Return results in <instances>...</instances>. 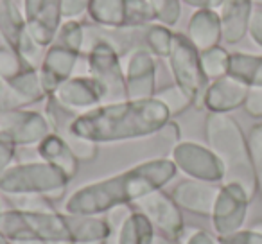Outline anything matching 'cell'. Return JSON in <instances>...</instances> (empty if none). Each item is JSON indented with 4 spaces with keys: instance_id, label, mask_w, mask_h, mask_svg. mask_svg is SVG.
Wrapping results in <instances>:
<instances>
[{
    "instance_id": "6da1fadb",
    "label": "cell",
    "mask_w": 262,
    "mask_h": 244,
    "mask_svg": "<svg viewBox=\"0 0 262 244\" xmlns=\"http://www.w3.org/2000/svg\"><path fill=\"white\" fill-rule=\"evenodd\" d=\"M171 158H151L119 174L77 189L65 201L63 212L72 215H108L117 208L131 207L147 194L160 190L176 176Z\"/></svg>"
},
{
    "instance_id": "7a4b0ae2",
    "label": "cell",
    "mask_w": 262,
    "mask_h": 244,
    "mask_svg": "<svg viewBox=\"0 0 262 244\" xmlns=\"http://www.w3.org/2000/svg\"><path fill=\"white\" fill-rule=\"evenodd\" d=\"M171 113L162 101L153 99H126L104 102L74 119L70 131L79 139L94 144L126 142L153 137L169 124Z\"/></svg>"
},
{
    "instance_id": "3957f363",
    "label": "cell",
    "mask_w": 262,
    "mask_h": 244,
    "mask_svg": "<svg viewBox=\"0 0 262 244\" xmlns=\"http://www.w3.org/2000/svg\"><path fill=\"white\" fill-rule=\"evenodd\" d=\"M207 142L225 169L223 183H239L253 199L257 192L253 164H251L248 139L237 120L228 113H210L207 117Z\"/></svg>"
},
{
    "instance_id": "277c9868",
    "label": "cell",
    "mask_w": 262,
    "mask_h": 244,
    "mask_svg": "<svg viewBox=\"0 0 262 244\" xmlns=\"http://www.w3.org/2000/svg\"><path fill=\"white\" fill-rule=\"evenodd\" d=\"M0 233L11 242L38 240L47 244H76L77 217L65 212H27L9 208L0 212Z\"/></svg>"
},
{
    "instance_id": "5b68a950",
    "label": "cell",
    "mask_w": 262,
    "mask_h": 244,
    "mask_svg": "<svg viewBox=\"0 0 262 244\" xmlns=\"http://www.w3.org/2000/svg\"><path fill=\"white\" fill-rule=\"evenodd\" d=\"M70 178L47 162L16 164L0 174V192L6 196H43L58 201L65 196Z\"/></svg>"
},
{
    "instance_id": "8992f818",
    "label": "cell",
    "mask_w": 262,
    "mask_h": 244,
    "mask_svg": "<svg viewBox=\"0 0 262 244\" xmlns=\"http://www.w3.org/2000/svg\"><path fill=\"white\" fill-rule=\"evenodd\" d=\"M83 38L84 27L77 20H69L65 26L59 27L56 38L49 45L47 54L43 56L41 66L38 69L47 97L54 94L59 84L72 77L74 66L81 54Z\"/></svg>"
},
{
    "instance_id": "52a82bcc",
    "label": "cell",
    "mask_w": 262,
    "mask_h": 244,
    "mask_svg": "<svg viewBox=\"0 0 262 244\" xmlns=\"http://www.w3.org/2000/svg\"><path fill=\"white\" fill-rule=\"evenodd\" d=\"M167 59L176 86H180L189 95L194 106H203L208 77L201 69L200 51L190 43L187 36L174 33Z\"/></svg>"
},
{
    "instance_id": "ba28073f",
    "label": "cell",
    "mask_w": 262,
    "mask_h": 244,
    "mask_svg": "<svg viewBox=\"0 0 262 244\" xmlns=\"http://www.w3.org/2000/svg\"><path fill=\"white\" fill-rule=\"evenodd\" d=\"M88 76L101 83L106 92L104 102L126 101V77H124V66L120 63V56L115 47L104 40L94 43L90 54H88Z\"/></svg>"
},
{
    "instance_id": "9c48e42d",
    "label": "cell",
    "mask_w": 262,
    "mask_h": 244,
    "mask_svg": "<svg viewBox=\"0 0 262 244\" xmlns=\"http://www.w3.org/2000/svg\"><path fill=\"white\" fill-rule=\"evenodd\" d=\"M131 207L146 215L147 221L153 225L157 235L182 244L183 233H185V223H183L182 208L176 205V201L172 199L169 192H165L164 189L155 190L137 203H133Z\"/></svg>"
},
{
    "instance_id": "30bf717a",
    "label": "cell",
    "mask_w": 262,
    "mask_h": 244,
    "mask_svg": "<svg viewBox=\"0 0 262 244\" xmlns=\"http://www.w3.org/2000/svg\"><path fill=\"white\" fill-rule=\"evenodd\" d=\"M88 11L95 22L110 29H133L157 20L147 0H94Z\"/></svg>"
},
{
    "instance_id": "8fae6325",
    "label": "cell",
    "mask_w": 262,
    "mask_h": 244,
    "mask_svg": "<svg viewBox=\"0 0 262 244\" xmlns=\"http://www.w3.org/2000/svg\"><path fill=\"white\" fill-rule=\"evenodd\" d=\"M171 160L176 169L190 180L219 183L225 178V169L210 147L196 142H178L172 146Z\"/></svg>"
},
{
    "instance_id": "7c38bea8",
    "label": "cell",
    "mask_w": 262,
    "mask_h": 244,
    "mask_svg": "<svg viewBox=\"0 0 262 244\" xmlns=\"http://www.w3.org/2000/svg\"><path fill=\"white\" fill-rule=\"evenodd\" d=\"M251 197L239 183H223L212 210V226L217 237L243 230Z\"/></svg>"
},
{
    "instance_id": "4fadbf2b",
    "label": "cell",
    "mask_w": 262,
    "mask_h": 244,
    "mask_svg": "<svg viewBox=\"0 0 262 244\" xmlns=\"http://www.w3.org/2000/svg\"><path fill=\"white\" fill-rule=\"evenodd\" d=\"M52 129L43 113L31 109H6L0 112V135L15 146H38Z\"/></svg>"
},
{
    "instance_id": "5bb4252c",
    "label": "cell",
    "mask_w": 262,
    "mask_h": 244,
    "mask_svg": "<svg viewBox=\"0 0 262 244\" xmlns=\"http://www.w3.org/2000/svg\"><path fill=\"white\" fill-rule=\"evenodd\" d=\"M157 72L158 63L155 54L147 49H135L127 56V63L124 66L126 77V95L127 99H153L157 94Z\"/></svg>"
},
{
    "instance_id": "9a60e30c",
    "label": "cell",
    "mask_w": 262,
    "mask_h": 244,
    "mask_svg": "<svg viewBox=\"0 0 262 244\" xmlns=\"http://www.w3.org/2000/svg\"><path fill=\"white\" fill-rule=\"evenodd\" d=\"M51 97H54L59 104L69 108L70 112L81 115V113H86L97 106L104 104L106 92L101 86V83L95 81L94 77L77 76L70 77L65 83L59 84Z\"/></svg>"
},
{
    "instance_id": "2e32d148",
    "label": "cell",
    "mask_w": 262,
    "mask_h": 244,
    "mask_svg": "<svg viewBox=\"0 0 262 244\" xmlns=\"http://www.w3.org/2000/svg\"><path fill=\"white\" fill-rule=\"evenodd\" d=\"M26 26L33 41L40 49L49 47L59 31L61 0H24Z\"/></svg>"
},
{
    "instance_id": "e0dca14e",
    "label": "cell",
    "mask_w": 262,
    "mask_h": 244,
    "mask_svg": "<svg viewBox=\"0 0 262 244\" xmlns=\"http://www.w3.org/2000/svg\"><path fill=\"white\" fill-rule=\"evenodd\" d=\"M219 189H221V185H217V183L189 178L178 183L172 189L171 196L182 210L192 212V214L203 215V217H210Z\"/></svg>"
},
{
    "instance_id": "ac0fdd59",
    "label": "cell",
    "mask_w": 262,
    "mask_h": 244,
    "mask_svg": "<svg viewBox=\"0 0 262 244\" xmlns=\"http://www.w3.org/2000/svg\"><path fill=\"white\" fill-rule=\"evenodd\" d=\"M250 86L232 76L214 79L207 88L203 106L210 113H228L244 106Z\"/></svg>"
},
{
    "instance_id": "d6986e66",
    "label": "cell",
    "mask_w": 262,
    "mask_h": 244,
    "mask_svg": "<svg viewBox=\"0 0 262 244\" xmlns=\"http://www.w3.org/2000/svg\"><path fill=\"white\" fill-rule=\"evenodd\" d=\"M221 11V34L226 43H239L248 33L253 11L251 0H225Z\"/></svg>"
},
{
    "instance_id": "ffe728a7",
    "label": "cell",
    "mask_w": 262,
    "mask_h": 244,
    "mask_svg": "<svg viewBox=\"0 0 262 244\" xmlns=\"http://www.w3.org/2000/svg\"><path fill=\"white\" fill-rule=\"evenodd\" d=\"M190 43L200 52L217 47L221 34V16L214 9H198L189 22Z\"/></svg>"
},
{
    "instance_id": "44dd1931",
    "label": "cell",
    "mask_w": 262,
    "mask_h": 244,
    "mask_svg": "<svg viewBox=\"0 0 262 244\" xmlns=\"http://www.w3.org/2000/svg\"><path fill=\"white\" fill-rule=\"evenodd\" d=\"M38 154L43 162L58 167L59 171H63L70 180L77 174L79 169V160L76 158V154L72 153L67 142L56 133L47 135L40 144H38Z\"/></svg>"
},
{
    "instance_id": "7402d4cb",
    "label": "cell",
    "mask_w": 262,
    "mask_h": 244,
    "mask_svg": "<svg viewBox=\"0 0 262 244\" xmlns=\"http://www.w3.org/2000/svg\"><path fill=\"white\" fill-rule=\"evenodd\" d=\"M115 244H153L157 232L147 217L140 212H129L124 215L120 225L117 226V233L113 235Z\"/></svg>"
},
{
    "instance_id": "603a6c76",
    "label": "cell",
    "mask_w": 262,
    "mask_h": 244,
    "mask_svg": "<svg viewBox=\"0 0 262 244\" xmlns=\"http://www.w3.org/2000/svg\"><path fill=\"white\" fill-rule=\"evenodd\" d=\"M228 76L243 81L248 86L262 88V56L233 52L230 54Z\"/></svg>"
},
{
    "instance_id": "cb8c5ba5",
    "label": "cell",
    "mask_w": 262,
    "mask_h": 244,
    "mask_svg": "<svg viewBox=\"0 0 262 244\" xmlns=\"http://www.w3.org/2000/svg\"><path fill=\"white\" fill-rule=\"evenodd\" d=\"M200 59H201V69H203L205 76L208 77V81L228 76L230 54L225 49L219 47V45L214 49H208L205 52H200Z\"/></svg>"
},
{
    "instance_id": "d4e9b609",
    "label": "cell",
    "mask_w": 262,
    "mask_h": 244,
    "mask_svg": "<svg viewBox=\"0 0 262 244\" xmlns=\"http://www.w3.org/2000/svg\"><path fill=\"white\" fill-rule=\"evenodd\" d=\"M155 97H157L158 101L164 102L165 108H167L169 113H171V117L178 115V113L185 112L189 106H192V101L189 99V95H187L180 86H176V84H169V86L158 88Z\"/></svg>"
},
{
    "instance_id": "484cf974",
    "label": "cell",
    "mask_w": 262,
    "mask_h": 244,
    "mask_svg": "<svg viewBox=\"0 0 262 244\" xmlns=\"http://www.w3.org/2000/svg\"><path fill=\"white\" fill-rule=\"evenodd\" d=\"M248 147H250L251 164H253L255 180H257V190L262 196V124H255L250 129Z\"/></svg>"
},
{
    "instance_id": "4316f807",
    "label": "cell",
    "mask_w": 262,
    "mask_h": 244,
    "mask_svg": "<svg viewBox=\"0 0 262 244\" xmlns=\"http://www.w3.org/2000/svg\"><path fill=\"white\" fill-rule=\"evenodd\" d=\"M172 36L174 33H171L165 27H149L146 34V43L149 45V51L157 58H167L169 51H171Z\"/></svg>"
},
{
    "instance_id": "83f0119b",
    "label": "cell",
    "mask_w": 262,
    "mask_h": 244,
    "mask_svg": "<svg viewBox=\"0 0 262 244\" xmlns=\"http://www.w3.org/2000/svg\"><path fill=\"white\" fill-rule=\"evenodd\" d=\"M155 11V18L165 26H174L180 18V0H147Z\"/></svg>"
},
{
    "instance_id": "f1b7e54d",
    "label": "cell",
    "mask_w": 262,
    "mask_h": 244,
    "mask_svg": "<svg viewBox=\"0 0 262 244\" xmlns=\"http://www.w3.org/2000/svg\"><path fill=\"white\" fill-rule=\"evenodd\" d=\"M9 199L15 201V207L27 212H52L56 210L52 207V201H49L43 196H9Z\"/></svg>"
},
{
    "instance_id": "f546056e",
    "label": "cell",
    "mask_w": 262,
    "mask_h": 244,
    "mask_svg": "<svg viewBox=\"0 0 262 244\" xmlns=\"http://www.w3.org/2000/svg\"><path fill=\"white\" fill-rule=\"evenodd\" d=\"M217 244H262V233L257 230H239L230 235L217 237Z\"/></svg>"
},
{
    "instance_id": "4dcf8cb0",
    "label": "cell",
    "mask_w": 262,
    "mask_h": 244,
    "mask_svg": "<svg viewBox=\"0 0 262 244\" xmlns=\"http://www.w3.org/2000/svg\"><path fill=\"white\" fill-rule=\"evenodd\" d=\"M244 109L250 113L251 117H262V88L260 86H251L248 90L246 101H244Z\"/></svg>"
},
{
    "instance_id": "1f68e13d",
    "label": "cell",
    "mask_w": 262,
    "mask_h": 244,
    "mask_svg": "<svg viewBox=\"0 0 262 244\" xmlns=\"http://www.w3.org/2000/svg\"><path fill=\"white\" fill-rule=\"evenodd\" d=\"M15 151L16 146L9 139H6L4 135H0V174L6 169L11 167L13 160H15Z\"/></svg>"
},
{
    "instance_id": "d6a6232c",
    "label": "cell",
    "mask_w": 262,
    "mask_h": 244,
    "mask_svg": "<svg viewBox=\"0 0 262 244\" xmlns=\"http://www.w3.org/2000/svg\"><path fill=\"white\" fill-rule=\"evenodd\" d=\"M94 0H61V13L65 18L74 20L77 15L86 11Z\"/></svg>"
},
{
    "instance_id": "836d02e7",
    "label": "cell",
    "mask_w": 262,
    "mask_h": 244,
    "mask_svg": "<svg viewBox=\"0 0 262 244\" xmlns=\"http://www.w3.org/2000/svg\"><path fill=\"white\" fill-rule=\"evenodd\" d=\"M248 31H250V36L253 38V41L262 47V9L253 8L250 16V24H248Z\"/></svg>"
},
{
    "instance_id": "e575fe53",
    "label": "cell",
    "mask_w": 262,
    "mask_h": 244,
    "mask_svg": "<svg viewBox=\"0 0 262 244\" xmlns=\"http://www.w3.org/2000/svg\"><path fill=\"white\" fill-rule=\"evenodd\" d=\"M182 244H217V237L214 239V237L208 232H205V230H192L190 233H187V228H185Z\"/></svg>"
},
{
    "instance_id": "d590c367",
    "label": "cell",
    "mask_w": 262,
    "mask_h": 244,
    "mask_svg": "<svg viewBox=\"0 0 262 244\" xmlns=\"http://www.w3.org/2000/svg\"><path fill=\"white\" fill-rule=\"evenodd\" d=\"M189 6H196L200 9H215L219 6H223L225 0H183Z\"/></svg>"
},
{
    "instance_id": "8d00e7d4",
    "label": "cell",
    "mask_w": 262,
    "mask_h": 244,
    "mask_svg": "<svg viewBox=\"0 0 262 244\" xmlns=\"http://www.w3.org/2000/svg\"><path fill=\"white\" fill-rule=\"evenodd\" d=\"M153 244H180V242H176V240H171V239H165V237H162V235H157V237H155V242Z\"/></svg>"
},
{
    "instance_id": "74e56055",
    "label": "cell",
    "mask_w": 262,
    "mask_h": 244,
    "mask_svg": "<svg viewBox=\"0 0 262 244\" xmlns=\"http://www.w3.org/2000/svg\"><path fill=\"white\" fill-rule=\"evenodd\" d=\"M0 244H13V242L9 239H6V237L2 235V233H0Z\"/></svg>"
},
{
    "instance_id": "f35d334b",
    "label": "cell",
    "mask_w": 262,
    "mask_h": 244,
    "mask_svg": "<svg viewBox=\"0 0 262 244\" xmlns=\"http://www.w3.org/2000/svg\"><path fill=\"white\" fill-rule=\"evenodd\" d=\"M13 244H47V242H38V240H27V242H13Z\"/></svg>"
},
{
    "instance_id": "ab89813d",
    "label": "cell",
    "mask_w": 262,
    "mask_h": 244,
    "mask_svg": "<svg viewBox=\"0 0 262 244\" xmlns=\"http://www.w3.org/2000/svg\"><path fill=\"white\" fill-rule=\"evenodd\" d=\"M251 2H253V4H257V6H260V8H262V0H251Z\"/></svg>"
},
{
    "instance_id": "60d3db41",
    "label": "cell",
    "mask_w": 262,
    "mask_h": 244,
    "mask_svg": "<svg viewBox=\"0 0 262 244\" xmlns=\"http://www.w3.org/2000/svg\"><path fill=\"white\" fill-rule=\"evenodd\" d=\"M0 212H2V210H0Z\"/></svg>"
}]
</instances>
